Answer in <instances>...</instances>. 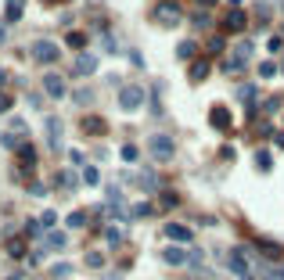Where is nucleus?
<instances>
[{"label": "nucleus", "instance_id": "f257e3e1", "mask_svg": "<svg viewBox=\"0 0 284 280\" xmlns=\"http://www.w3.org/2000/svg\"><path fill=\"white\" fill-rule=\"evenodd\" d=\"M147 151L155 154L158 162H166V158H173V137H162V133H155V137H147Z\"/></svg>", "mask_w": 284, "mask_h": 280}, {"label": "nucleus", "instance_id": "f03ea898", "mask_svg": "<svg viewBox=\"0 0 284 280\" xmlns=\"http://www.w3.org/2000/svg\"><path fill=\"white\" fill-rule=\"evenodd\" d=\"M248 58H252V43L241 40V43L234 47V54L227 58V65H223V69H227V72H241V69L248 65Z\"/></svg>", "mask_w": 284, "mask_h": 280}, {"label": "nucleus", "instance_id": "7ed1b4c3", "mask_svg": "<svg viewBox=\"0 0 284 280\" xmlns=\"http://www.w3.org/2000/svg\"><path fill=\"white\" fill-rule=\"evenodd\" d=\"M141 101H144L141 86H123V93H119V108H123V112H137Z\"/></svg>", "mask_w": 284, "mask_h": 280}, {"label": "nucleus", "instance_id": "20e7f679", "mask_svg": "<svg viewBox=\"0 0 284 280\" xmlns=\"http://www.w3.org/2000/svg\"><path fill=\"white\" fill-rule=\"evenodd\" d=\"M58 54H62V51H58V43H51V40H36V43H33V58L43 61V65L58 61Z\"/></svg>", "mask_w": 284, "mask_h": 280}, {"label": "nucleus", "instance_id": "39448f33", "mask_svg": "<svg viewBox=\"0 0 284 280\" xmlns=\"http://www.w3.org/2000/svg\"><path fill=\"white\" fill-rule=\"evenodd\" d=\"M43 90H47V97H65V79L54 75V72H47L43 75Z\"/></svg>", "mask_w": 284, "mask_h": 280}, {"label": "nucleus", "instance_id": "423d86ee", "mask_svg": "<svg viewBox=\"0 0 284 280\" xmlns=\"http://www.w3.org/2000/svg\"><path fill=\"white\" fill-rule=\"evenodd\" d=\"M209 122H213L216 130H230V112H227L223 104H216L213 112H209Z\"/></svg>", "mask_w": 284, "mask_h": 280}, {"label": "nucleus", "instance_id": "0eeeda50", "mask_svg": "<svg viewBox=\"0 0 284 280\" xmlns=\"http://www.w3.org/2000/svg\"><path fill=\"white\" fill-rule=\"evenodd\" d=\"M155 18H158L162 25H176V22H180V11H176V7H169V4H162V7L155 11Z\"/></svg>", "mask_w": 284, "mask_h": 280}, {"label": "nucleus", "instance_id": "6e6552de", "mask_svg": "<svg viewBox=\"0 0 284 280\" xmlns=\"http://www.w3.org/2000/svg\"><path fill=\"white\" fill-rule=\"evenodd\" d=\"M166 237H169V241L187 244V241H191V230H187V226H180V223H169V226H166Z\"/></svg>", "mask_w": 284, "mask_h": 280}, {"label": "nucleus", "instance_id": "1a4fd4ad", "mask_svg": "<svg viewBox=\"0 0 284 280\" xmlns=\"http://www.w3.org/2000/svg\"><path fill=\"white\" fill-rule=\"evenodd\" d=\"M97 69V58L94 54H79V61H76V75H90Z\"/></svg>", "mask_w": 284, "mask_h": 280}, {"label": "nucleus", "instance_id": "9d476101", "mask_svg": "<svg viewBox=\"0 0 284 280\" xmlns=\"http://www.w3.org/2000/svg\"><path fill=\"white\" fill-rule=\"evenodd\" d=\"M162 259H166L169 266H184V262H191V255H184L180 248H166V252H162Z\"/></svg>", "mask_w": 284, "mask_h": 280}, {"label": "nucleus", "instance_id": "9b49d317", "mask_svg": "<svg viewBox=\"0 0 284 280\" xmlns=\"http://www.w3.org/2000/svg\"><path fill=\"white\" fill-rule=\"evenodd\" d=\"M47 140H51V147H54V151L62 147V122H58V119L47 122Z\"/></svg>", "mask_w": 284, "mask_h": 280}, {"label": "nucleus", "instance_id": "f8f14e48", "mask_svg": "<svg viewBox=\"0 0 284 280\" xmlns=\"http://www.w3.org/2000/svg\"><path fill=\"white\" fill-rule=\"evenodd\" d=\"M223 25H227L230 33H241V29H245V14H241V11H230V14H227V22H223Z\"/></svg>", "mask_w": 284, "mask_h": 280}, {"label": "nucleus", "instance_id": "ddd939ff", "mask_svg": "<svg viewBox=\"0 0 284 280\" xmlns=\"http://www.w3.org/2000/svg\"><path fill=\"white\" fill-rule=\"evenodd\" d=\"M227 262H230V270H234L237 277H241V273L248 270V266H245V255H241V252H237V248H234V252L227 255Z\"/></svg>", "mask_w": 284, "mask_h": 280}, {"label": "nucleus", "instance_id": "4468645a", "mask_svg": "<svg viewBox=\"0 0 284 280\" xmlns=\"http://www.w3.org/2000/svg\"><path fill=\"white\" fill-rule=\"evenodd\" d=\"M25 11V0H7V22H18Z\"/></svg>", "mask_w": 284, "mask_h": 280}, {"label": "nucleus", "instance_id": "2eb2a0df", "mask_svg": "<svg viewBox=\"0 0 284 280\" xmlns=\"http://www.w3.org/2000/svg\"><path fill=\"white\" fill-rule=\"evenodd\" d=\"M83 130H86V133H94V137H101V133H104V119H86V122H83Z\"/></svg>", "mask_w": 284, "mask_h": 280}, {"label": "nucleus", "instance_id": "dca6fc26", "mask_svg": "<svg viewBox=\"0 0 284 280\" xmlns=\"http://www.w3.org/2000/svg\"><path fill=\"white\" fill-rule=\"evenodd\" d=\"M137 183L144 187V191H155V187H158V180H155V173H141V176H137Z\"/></svg>", "mask_w": 284, "mask_h": 280}, {"label": "nucleus", "instance_id": "f3484780", "mask_svg": "<svg viewBox=\"0 0 284 280\" xmlns=\"http://www.w3.org/2000/svg\"><path fill=\"white\" fill-rule=\"evenodd\" d=\"M65 244H69L65 233H47V248H65Z\"/></svg>", "mask_w": 284, "mask_h": 280}, {"label": "nucleus", "instance_id": "a211bd4d", "mask_svg": "<svg viewBox=\"0 0 284 280\" xmlns=\"http://www.w3.org/2000/svg\"><path fill=\"white\" fill-rule=\"evenodd\" d=\"M205 75H209V65H205V61H198V65L191 69V79L198 83V79H205Z\"/></svg>", "mask_w": 284, "mask_h": 280}, {"label": "nucleus", "instance_id": "6ab92c4d", "mask_svg": "<svg viewBox=\"0 0 284 280\" xmlns=\"http://www.w3.org/2000/svg\"><path fill=\"white\" fill-rule=\"evenodd\" d=\"M83 183H86V187H97V169H94V165L83 169Z\"/></svg>", "mask_w": 284, "mask_h": 280}, {"label": "nucleus", "instance_id": "aec40b11", "mask_svg": "<svg viewBox=\"0 0 284 280\" xmlns=\"http://www.w3.org/2000/svg\"><path fill=\"white\" fill-rule=\"evenodd\" d=\"M69 226H72V230L86 226V215H83V212H72V215H69Z\"/></svg>", "mask_w": 284, "mask_h": 280}, {"label": "nucleus", "instance_id": "412c9836", "mask_svg": "<svg viewBox=\"0 0 284 280\" xmlns=\"http://www.w3.org/2000/svg\"><path fill=\"white\" fill-rule=\"evenodd\" d=\"M194 51H198V47H194V43H191V40H184V43H180V47H176V54H180V58H191V54H194Z\"/></svg>", "mask_w": 284, "mask_h": 280}, {"label": "nucleus", "instance_id": "4be33fe9", "mask_svg": "<svg viewBox=\"0 0 284 280\" xmlns=\"http://www.w3.org/2000/svg\"><path fill=\"white\" fill-rule=\"evenodd\" d=\"M104 237H108V244L115 248L119 241H123V230H119V226H108V233H104Z\"/></svg>", "mask_w": 284, "mask_h": 280}, {"label": "nucleus", "instance_id": "5701e85b", "mask_svg": "<svg viewBox=\"0 0 284 280\" xmlns=\"http://www.w3.org/2000/svg\"><path fill=\"white\" fill-rule=\"evenodd\" d=\"M274 72H277V65H274V61H263V65H259V75H263V79H270Z\"/></svg>", "mask_w": 284, "mask_h": 280}, {"label": "nucleus", "instance_id": "b1692460", "mask_svg": "<svg viewBox=\"0 0 284 280\" xmlns=\"http://www.w3.org/2000/svg\"><path fill=\"white\" fill-rule=\"evenodd\" d=\"M256 165L263 169V173H270V169H274V162H270V154H263V151H259V158H256Z\"/></svg>", "mask_w": 284, "mask_h": 280}, {"label": "nucleus", "instance_id": "393cba45", "mask_svg": "<svg viewBox=\"0 0 284 280\" xmlns=\"http://www.w3.org/2000/svg\"><path fill=\"white\" fill-rule=\"evenodd\" d=\"M130 215H133V219H144V215H151V205H137Z\"/></svg>", "mask_w": 284, "mask_h": 280}, {"label": "nucleus", "instance_id": "a878e982", "mask_svg": "<svg viewBox=\"0 0 284 280\" xmlns=\"http://www.w3.org/2000/svg\"><path fill=\"white\" fill-rule=\"evenodd\" d=\"M123 162H137V147H133V144L123 147Z\"/></svg>", "mask_w": 284, "mask_h": 280}, {"label": "nucleus", "instance_id": "bb28decb", "mask_svg": "<svg viewBox=\"0 0 284 280\" xmlns=\"http://www.w3.org/2000/svg\"><path fill=\"white\" fill-rule=\"evenodd\" d=\"M51 273H54V277H69V273H72V266H69V262H58Z\"/></svg>", "mask_w": 284, "mask_h": 280}, {"label": "nucleus", "instance_id": "cd10ccee", "mask_svg": "<svg viewBox=\"0 0 284 280\" xmlns=\"http://www.w3.org/2000/svg\"><path fill=\"white\" fill-rule=\"evenodd\" d=\"M62 183H65V191H72V187H76V173H69V169H65V173H62Z\"/></svg>", "mask_w": 284, "mask_h": 280}, {"label": "nucleus", "instance_id": "c85d7f7f", "mask_svg": "<svg viewBox=\"0 0 284 280\" xmlns=\"http://www.w3.org/2000/svg\"><path fill=\"white\" fill-rule=\"evenodd\" d=\"M86 262H90V266H104V255L101 252H86Z\"/></svg>", "mask_w": 284, "mask_h": 280}, {"label": "nucleus", "instance_id": "c756f323", "mask_svg": "<svg viewBox=\"0 0 284 280\" xmlns=\"http://www.w3.org/2000/svg\"><path fill=\"white\" fill-rule=\"evenodd\" d=\"M69 43H72V47H83L86 36H83V33H69Z\"/></svg>", "mask_w": 284, "mask_h": 280}, {"label": "nucleus", "instance_id": "7c9ffc66", "mask_svg": "<svg viewBox=\"0 0 284 280\" xmlns=\"http://www.w3.org/2000/svg\"><path fill=\"white\" fill-rule=\"evenodd\" d=\"M263 252L270 255V259H277V255H281V248H277V244H263Z\"/></svg>", "mask_w": 284, "mask_h": 280}, {"label": "nucleus", "instance_id": "2f4dec72", "mask_svg": "<svg viewBox=\"0 0 284 280\" xmlns=\"http://www.w3.org/2000/svg\"><path fill=\"white\" fill-rule=\"evenodd\" d=\"M7 108H11V97H7V93H0V112H7Z\"/></svg>", "mask_w": 284, "mask_h": 280}, {"label": "nucleus", "instance_id": "473e14b6", "mask_svg": "<svg viewBox=\"0 0 284 280\" xmlns=\"http://www.w3.org/2000/svg\"><path fill=\"white\" fill-rule=\"evenodd\" d=\"M198 4H205V7H213V4H216V0H198Z\"/></svg>", "mask_w": 284, "mask_h": 280}, {"label": "nucleus", "instance_id": "72a5a7b5", "mask_svg": "<svg viewBox=\"0 0 284 280\" xmlns=\"http://www.w3.org/2000/svg\"><path fill=\"white\" fill-rule=\"evenodd\" d=\"M4 36H7V33H4V25H0V43H4Z\"/></svg>", "mask_w": 284, "mask_h": 280}]
</instances>
